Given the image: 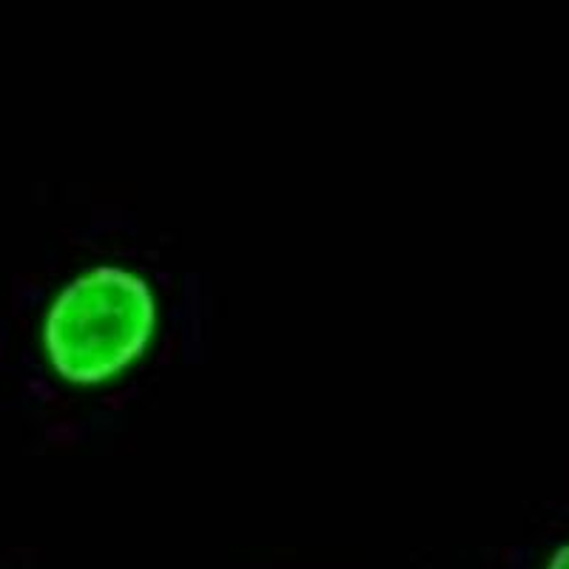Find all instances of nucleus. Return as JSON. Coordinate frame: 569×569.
I'll return each instance as SVG.
<instances>
[{
    "mask_svg": "<svg viewBox=\"0 0 569 569\" xmlns=\"http://www.w3.org/2000/svg\"><path fill=\"white\" fill-rule=\"evenodd\" d=\"M162 330L166 297L154 273L126 257L86 259L40 302L34 353L58 388L106 393L149 362Z\"/></svg>",
    "mask_w": 569,
    "mask_h": 569,
    "instance_id": "nucleus-1",
    "label": "nucleus"
},
{
    "mask_svg": "<svg viewBox=\"0 0 569 569\" xmlns=\"http://www.w3.org/2000/svg\"><path fill=\"white\" fill-rule=\"evenodd\" d=\"M541 569H569V538L558 541L556 547H552V550L547 552V558H543Z\"/></svg>",
    "mask_w": 569,
    "mask_h": 569,
    "instance_id": "nucleus-2",
    "label": "nucleus"
}]
</instances>
